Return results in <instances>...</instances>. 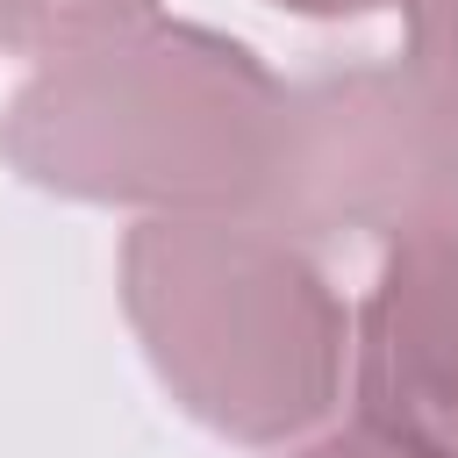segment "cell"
<instances>
[{
  "label": "cell",
  "instance_id": "cell-6",
  "mask_svg": "<svg viewBox=\"0 0 458 458\" xmlns=\"http://www.w3.org/2000/svg\"><path fill=\"white\" fill-rule=\"evenodd\" d=\"M408 21V79L422 86V100L444 114V129L458 136V0H401Z\"/></svg>",
  "mask_w": 458,
  "mask_h": 458
},
{
  "label": "cell",
  "instance_id": "cell-3",
  "mask_svg": "<svg viewBox=\"0 0 458 458\" xmlns=\"http://www.w3.org/2000/svg\"><path fill=\"white\" fill-rule=\"evenodd\" d=\"M458 215V136L408 64H322L286 79V157L272 229L293 243L408 236Z\"/></svg>",
  "mask_w": 458,
  "mask_h": 458
},
{
  "label": "cell",
  "instance_id": "cell-5",
  "mask_svg": "<svg viewBox=\"0 0 458 458\" xmlns=\"http://www.w3.org/2000/svg\"><path fill=\"white\" fill-rule=\"evenodd\" d=\"M157 0H0V57H72L100 36L150 21Z\"/></svg>",
  "mask_w": 458,
  "mask_h": 458
},
{
  "label": "cell",
  "instance_id": "cell-8",
  "mask_svg": "<svg viewBox=\"0 0 458 458\" xmlns=\"http://www.w3.org/2000/svg\"><path fill=\"white\" fill-rule=\"evenodd\" d=\"M279 7L315 14V21H351V14H372V7H386V0H279Z\"/></svg>",
  "mask_w": 458,
  "mask_h": 458
},
{
  "label": "cell",
  "instance_id": "cell-2",
  "mask_svg": "<svg viewBox=\"0 0 458 458\" xmlns=\"http://www.w3.org/2000/svg\"><path fill=\"white\" fill-rule=\"evenodd\" d=\"M122 315L165 394L229 444H293L344 394L351 308L272 222L143 215L122 236Z\"/></svg>",
  "mask_w": 458,
  "mask_h": 458
},
{
  "label": "cell",
  "instance_id": "cell-1",
  "mask_svg": "<svg viewBox=\"0 0 458 458\" xmlns=\"http://www.w3.org/2000/svg\"><path fill=\"white\" fill-rule=\"evenodd\" d=\"M286 79L200 21H136L36 64L0 107V165L43 193L143 215L272 222Z\"/></svg>",
  "mask_w": 458,
  "mask_h": 458
},
{
  "label": "cell",
  "instance_id": "cell-4",
  "mask_svg": "<svg viewBox=\"0 0 458 458\" xmlns=\"http://www.w3.org/2000/svg\"><path fill=\"white\" fill-rule=\"evenodd\" d=\"M351 422L408 458H458V215L386 243L351 322Z\"/></svg>",
  "mask_w": 458,
  "mask_h": 458
},
{
  "label": "cell",
  "instance_id": "cell-7",
  "mask_svg": "<svg viewBox=\"0 0 458 458\" xmlns=\"http://www.w3.org/2000/svg\"><path fill=\"white\" fill-rule=\"evenodd\" d=\"M286 458H408V451H394L386 437H372V429H329V437H315V444H301V451H286Z\"/></svg>",
  "mask_w": 458,
  "mask_h": 458
}]
</instances>
